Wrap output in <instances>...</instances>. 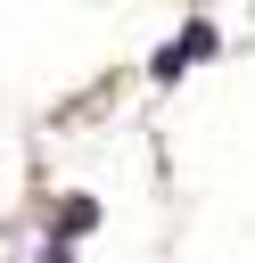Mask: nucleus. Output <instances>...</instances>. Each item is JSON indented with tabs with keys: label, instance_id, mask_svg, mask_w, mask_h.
<instances>
[{
	"label": "nucleus",
	"instance_id": "f257e3e1",
	"mask_svg": "<svg viewBox=\"0 0 255 263\" xmlns=\"http://www.w3.org/2000/svg\"><path fill=\"white\" fill-rule=\"evenodd\" d=\"M206 49H214V33L197 25V33H181V41H173V49L156 58V74H181V66H189V58H206Z\"/></svg>",
	"mask_w": 255,
	"mask_h": 263
}]
</instances>
